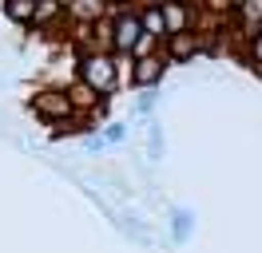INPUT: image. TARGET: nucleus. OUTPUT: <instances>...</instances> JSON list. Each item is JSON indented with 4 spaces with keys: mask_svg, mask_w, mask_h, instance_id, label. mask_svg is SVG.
Instances as JSON below:
<instances>
[{
    "mask_svg": "<svg viewBox=\"0 0 262 253\" xmlns=\"http://www.w3.org/2000/svg\"><path fill=\"white\" fill-rule=\"evenodd\" d=\"M76 79H83L88 87H96L99 95L112 99V95L119 91V83H123V75H119V56H112V52H80V56H76Z\"/></svg>",
    "mask_w": 262,
    "mask_h": 253,
    "instance_id": "f257e3e1",
    "label": "nucleus"
},
{
    "mask_svg": "<svg viewBox=\"0 0 262 253\" xmlns=\"http://www.w3.org/2000/svg\"><path fill=\"white\" fill-rule=\"evenodd\" d=\"M28 115H36L44 127H60L68 123L76 111H72V99H68V87H36L28 95Z\"/></svg>",
    "mask_w": 262,
    "mask_h": 253,
    "instance_id": "f03ea898",
    "label": "nucleus"
},
{
    "mask_svg": "<svg viewBox=\"0 0 262 253\" xmlns=\"http://www.w3.org/2000/svg\"><path fill=\"white\" fill-rule=\"evenodd\" d=\"M139 40H143V20H139V12H135V8L112 12V56L131 60Z\"/></svg>",
    "mask_w": 262,
    "mask_h": 253,
    "instance_id": "7ed1b4c3",
    "label": "nucleus"
},
{
    "mask_svg": "<svg viewBox=\"0 0 262 253\" xmlns=\"http://www.w3.org/2000/svg\"><path fill=\"white\" fill-rule=\"evenodd\" d=\"M127 87H135V91H151V87H159L167 75V56H163V47L159 52H151V56H135V60H127Z\"/></svg>",
    "mask_w": 262,
    "mask_h": 253,
    "instance_id": "20e7f679",
    "label": "nucleus"
},
{
    "mask_svg": "<svg viewBox=\"0 0 262 253\" xmlns=\"http://www.w3.org/2000/svg\"><path fill=\"white\" fill-rule=\"evenodd\" d=\"M163 56L167 63L175 67V63H195L199 56H203V44H199V32L187 28V32H171L163 40Z\"/></svg>",
    "mask_w": 262,
    "mask_h": 253,
    "instance_id": "39448f33",
    "label": "nucleus"
},
{
    "mask_svg": "<svg viewBox=\"0 0 262 253\" xmlns=\"http://www.w3.org/2000/svg\"><path fill=\"white\" fill-rule=\"evenodd\" d=\"M68 99H72V111H76V115H92L107 95H99L96 87H88L83 79H72V83H68Z\"/></svg>",
    "mask_w": 262,
    "mask_h": 253,
    "instance_id": "423d86ee",
    "label": "nucleus"
},
{
    "mask_svg": "<svg viewBox=\"0 0 262 253\" xmlns=\"http://www.w3.org/2000/svg\"><path fill=\"white\" fill-rule=\"evenodd\" d=\"M56 24H72L68 12L60 8V0H36V16H32V28L36 32H48Z\"/></svg>",
    "mask_w": 262,
    "mask_h": 253,
    "instance_id": "0eeeda50",
    "label": "nucleus"
},
{
    "mask_svg": "<svg viewBox=\"0 0 262 253\" xmlns=\"http://www.w3.org/2000/svg\"><path fill=\"white\" fill-rule=\"evenodd\" d=\"M107 12H112L107 0H72L68 20H72V24H96V20H103Z\"/></svg>",
    "mask_w": 262,
    "mask_h": 253,
    "instance_id": "6e6552de",
    "label": "nucleus"
},
{
    "mask_svg": "<svg viewBox=\"0 0 262 253\" xmlns=\"http://www.w3.org/2000/svg\"><path fill=\"white\" fill-rule=\"evenodd\" d=\"M167 230H171V241H175V245H187V237L195 234V214H191L187 206H175V210H171V221H167Z\"/></svg>",
    "mask_w": 262,
    "mask_h": 253,
    "instance_id": "1a4fd4ad",
    "label": "nucleus"
},
{
    "mask_svg": "<svg viewBox=\"0 0 262 253\" xmlns=\"http://www.w3.org/2000/svg\"><path fill=\"white\" fill-rule=\"evenodd\" d=\"M238 60H243L250 71H258V75H262V28H254V32L243 40V47H238Z\"/></svg>",
    "mask_w": 262,
    "mask_h": 253,
    "instance_id": "9d476101",
    "label": "nucleus"
},
{
    "mask_svg": "<svg viewBox=\"0 0 262 253\" xmlns=\"http://www.w3.org/2000/svg\"><path fill=\"white\" fill-rule=\"evenodd\" d=\"M0 4H4V16H8L16 28H32L36 0H0Z\"/></svg>",
    "mask_w": 262,
    "mask_h": 253,
    "instance_id": "9b49d317",
    "label": "nucleus"
},
{
    "mask_svg": "<svg viewBox=\"0 0 262 253\" xmlns=\"http://www.w3.org/2000/svg\"><path fill=\"white\" fill-rule=\"evenodd\" d=\"M147 158L151 162H159V158H163V127L155 123V119H147Z\"/></svg>",
    "mask_w": 262,
    "mask_h": 253,
    "instance_id": "f8f14e48",
    "label": "nucleus"
},
{
    "mask_svg": "<svg viewBox=\"0 0 262 253\" xmlns=\"http://www.w3.org/2000/svg\"><path fill=\"white\" fill-rule=\"evenodd\" d=\"M155 103H159V95H155V87H151V91H139V95H135V103H131V111H135V115H143V119H151V111H155Z\"/></svg>",
    "mask_w": 262,
    "mask_h": 253,
    "instance_id": "ddd939ff",
    "label": "nucleus"
},
{
    "mask_svg": "<svg viewBox=\"0 0 262 253\" xmlns=\"http://www.w3.org/2000/svg\"><path fill=\"white\" fill-rule=\"evenodd\" d=\"M99 135H103L107 146H119V142L127 139V123H103V127H99Z\"/></svg>",
    "mask_w": 262,
    "mask_h": 253,
    "instance_id": "4468645a",
    "label": "nucleus"
},
{
    "mask_svg": "<svg viewBox=\"0 0 262 253\" xmlns=\"http://www.w3.org/2000/svg\"><path fill=\"white\" fill-rule=\"evenodd\" d=\"M83 150H92V155H99V150H107V142H103V135H99V131H92V135H83Z\"/></svg>",
    "mask_w": 262,
    "mask_h": 253,
    "instance_id": "2eb2a0df",
    "label": "nucleus"
},
{
    "mask_svg": "<svg viewBox=\"0 0 262 253\" xmlns=\"http://www.w3.org/2000/svg\"><path fill=\"white\" fill-rule=\"evenodd\" d=\"M135 4H139V0H107L112 12H123V8H135Z\"/></svg>",
    "mask_w": 262,
    "mask_h": 253,
    "instance_id": "dca6fc26",
    "label": "nucleus"
},
{
    "mask_svg": "<svg viewBox=\"0 0 262 253\" xmlns=\"http://www.w3.org/2000/svg\"><path fill=\"white\" fill-rule=\"evenodd\" d=\"M60 8H64V12H68V8H72V0H60Z\"/></svg>",
    "mask_w": 262,
    "mask_h": 253,
    "instance_id": "f3484780",
    "label": "nucleus"
}]
</instances>
